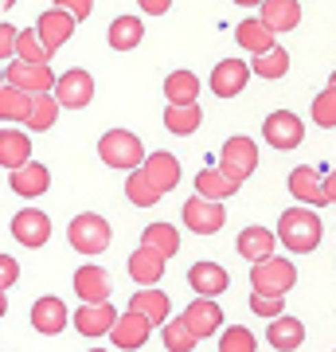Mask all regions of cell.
I'll list each match as a JSON object with an SVG mask.
<instances>
[{
  "label": "cell",
  "instance_id": "30",
  "mask_svg": "<svg viewBox=\"0 0 336 352\" xmlns=\"http://www.w3.org/2000/svg\"><path fill=\"white\" fill-rule=\"evenodd\" d=\"M235 192H238V184H235V180H227L223 168H199V176H196V196L223 204L227 196H235Z\"/></svg>",
  "mask_w": 336,
  "mask_h": 352
},
{
  "label": "cell",
  "instance_id": "28",
  "mask_svg": "<svg viewBox=\"0 0 336 352\" xmlns=\"http://www.w3.org/2000/svg\"><path fill=\"white\" fill-rule=\"evenodd\" d=\"M113 51H133L141 47V39H145V24H141V16H117L106 32Z\"/></svg>",
  "mask_w": 336,
  "mask_h": 352
},
{
  "label": "cell",
  "instance_id": "13",
  "mask_svg": "<svg viewBox=\"0 0 336 352\" xmlns=\"http://www.w3.org/2000/svg\"><path fill=\"white\" fill-rule=\"evenodd\" d=\"M289 192H293V200H298L301 208H321V204H328L324 180L313 164H301V168L289 173Z\"/></svg>",
  "mask_w": 336,
  "mask_h": 352
},
{
  "label": "cell",
  "instance_id": "38",
  "mask_svg": "<svg viewBox=\"0 0 336 352\" xmlns=\"http://www.w3.org/2000/svg\"><path fill=\"white\" fill-rule=\"evenodd\" d=\"M161 337H164V349H168V352H192V349L199 344V337L192 333V329H188L184 317H172V321L164 325Z\"/></svg>",
  "mask_w": 336,
  "mask_h": 352
},
{
  "label": "cell",
  "instance_id": "16",
  "mask_svg": "<svg viewBox=\"0 0 336 352\" xmlns=\"http://www.w3.org/2000/svg\"><path fill=\"white\" fill-rule=\"evenodd\" d=\"M164 263H168L164 254H157L153 247H145V243H141L137 251L129 254V263H125V266H129V278H133L141 289H153L164 278Z\"/></svg>",
  "mask_w": 336,
  "mask_h": 352
},
{
  "label": "cell",
  "instance_id": "5",
  "mask_svg": "<svg viewBox=\"0 0 336 352\" xmlns=\"http://www.w3.org/2000/svg\"><path fill=\"white\" fill-rule=\"evenodd\" d=\"M262 138H266L270 149L289 153L305 141V122L293 110H274V113H266V122H262Z\"/></svg>",
  "mask_w": 336,
  "mask_h": 352
},
{
  "label": "cell",
  "instance_id": "24",
  "mask_svg": "<svg viewBox=\"0 0 336 352\" xmlns=\"http://www.w3.org/2000/svg\"><path fill=\"white\" fill-rule=\"evenodd\" d=\"M274 36H278V32H270V28L262 24L258 16H250V20H243V24L235 28V43H238L243 51H250L254 59H258V55H266V51H274V47H278Z\"/></svg>",
  "mask_w": 336,
  "mask_h": 352
},
{
  "label": "cell",
  "instance_id": "6",
  "mask_svg": "<svg viewBox=\"0 0 336 352\" xmlns=\"http://www.w3.org/2000/svg\"><path fill=\"white\" fill-rule=\"evenodd\" d=\"M219 168H223L227 180H235L238 188H243V180H250L254 176V168H258V145L250 138H227L223 145V157H219Z\"/></svg>",
  "mask_w": 336,
  "mask_h": 352
},
{
  "label": "cell",
  "instance_id": "27",
  "mask_svg": "<svg viewBox=\"0 0 336 352\" xmlns=\"http://www.w3.org/2000/svg\"><path fill=\"white\" fill-rule=\"evenodd\" d=\"M164 98L168 106H199V78L196 71H172L164 78Z\"/></svg>",
  "mask_w": 336,
  "mask_h": 352
},
{
  "label": "cell",
  "instance_id": "31",
  "mask_svg": "<svg viewBox=\"0 0 336 352\" xmlns=\"http://www.w3.org/2000/svg\"><path fill=\"white\" fill-rule=\"evenodd\" d=\"M161 196H164V192L153 184V176L145 173V168H137V173L125 176V200L133 204V208H157Z\"/></svg>",
  "mask_w": 336,
  "mask_h": 352
},
{
  "label": "cell",
  "instance_id": "10",
  "mask_svg": "<svg viewBox=\"0 0 336 352\" xmlns=\"http://www.w3.org/2000/svg\"><path fill=\"white\" fill-rule=\"evenodd\" d=\"M55 98H59L63 110H82V106H90V98H94V78H90V71H78V67L63 71L59 87H55Z\"/></svg>",
  "mask_w": 336,
  "mask_h": 352
},
{
  "label": "cell",
  "instance_id": "40",
  "mask_svg": "<svg viewBox=\"0 0 336 352\" xmlns=\"http://www.w3.org/2000/svg\"><path fill=\"white\" fill-rule=\"evenodd\" d=\"M313 122L321 129H336V87H324L317 98H313Z\"/></svg>",
  "mask_w": 336,
  "mask_h": 352
},
{
  "label": "cell",
  "instance_id": "21",
  "mask_svg": "<svg viewBox=\"0 0 336 352\" xmlns=\"http://www.w3.org/2000/svg\"><path fill=\"white\" fill-rule=\"evenodd\" d=\"M188 282L196 289V298H219V294L231 289V278H227V270L219 263H196L188 270Z\"/></svg>",
  "mask_w": 336,
  "mask_h": 352
},
{
  "label": "cell",
  "instance_id": "39",
  "mask_svg": "<svg viewBox=\"0 0 336 352\" xmlns=\"http://www.w3.org/2000/svg\"><path fill=\"white\" fill-rule=\"evenodd\" d=\"M59 98L55 94H43V98H36V106H32V118H27V129H36V133H47L55 122H59Z\"/></svg>",
  "mask_w": 336,
  "mask_h": 352
},
{
  "label": "cell",
  "instance_id": "18",
  "mask_svg": "<svg viewBox=\"0 0 336 352\" xmlns=\"http://www.w3.org/2000/svg\"><path fill=\"white\" fill-rule=\"evenodd\" d=\"M122 317H117V309H113L110 302H102V305H82L75 314V329L82 333V337H106V333H113V325H117Z\"/></svg>",
  "mask_w": 336,
  "mask_h": 352
},
{
  "label": "cell",
  "instance_id": "3",
  "mask_svg": "<svg viewBox=\"0 0 336 352\" xmlns=\"http://www.w3.org/2000/svg\"><path fill=\"white\" fill-rule=\"evenodd\" d=\"M250 286H254V294H262V298H286L289 289L298 286V270H293V263L289 258H266V263L250 266Z\"/></svg>",
  "mask_w": 336,
  "mask_h": 352
},
{
  "label": "cell",
  "instance_id": "9",
  "mask_svg": "<svg viewBox=\"0 0 336 352\" xmlns=\"http://www.w3.org/2000/svg\"><path fill=\"white\" fill-rule=\"evenodd\" d=\"M180 215H184V227L188 231H196V235H215V231H223V223H227L223 204L203 200V196H192Z\"/></svg>",
  "mask_w": 336,
  "mask_h": 352
},
{
  "label": "cell",
  "instance_id": "7",
  "mask_svg": "<svg viewBox=\"0 0 336 352\" xmlns=\"http://www.w3.org/2000/svg\"><path fill=\"white\" fill-rule=\"evenodd\" d=\"M4 82L16 90H24V94H32V98H43V94H55V87H59V75L51 71V67H32V63H8L4 67Z\"/></svg>",
  "mask_w": 336,
  "mask_h": 352
},
{
  "label": "cell",
  "instance_id": "37",
  "mask_svg": "<svg viewBox=\"0 0 336 352\" xmlns=\"http://www.w3.org/2000/svg\"><path fill=\"white\" fill-rule=\"evenodd\" d=\"M16 59H20V63H32V67H51V55H47V47H43V39H39L36 28L20 32V43H16Z\"/></svg>",
  "mask_w": 336,
  "mask_h": 352
},
{
  "label": "cell",
  "instance_id": "44",
  "mask_svg": "<svg viewBox=\"0 0 336 352\" xmlns=\"http://www.w3.org/2000/svg\"><path fill=\"white\" fill-rule=\"evenodd\" d=\"M55 8H63V12H71L75 20H87V16L94 12V4H90V0H55Z\"/></svg>",
  "mask_w": 336,
  "mask_h": 352
},
{
  "label": "cell",
  "instance_id": "22",
  "mask_svg": "<svg viewBox=\"0 0 336 352\" xmlns=\"http://www.w3.org/2000/svg\"><path fill=\"white\" fill-rule=\"evenodd\" d=\"M0 164L8 173H20L24 164H32V141H27V133H20L12 126L0 129Z\"/></svg>",
  "mask_w": 336,
  "mask_h": 352
},
{
  "label": "cell",
  "instance_id": "41",
  "mask_svg": "<svg viewBox=\"0 0 336 352\" xmlns=\"http://www.w3.org/2000/svg\"><path fill=\"white\" fill-rule=\"evenodd\" d=\"M258 349V340H254V333L243 325H231L223 329V337H219V352H254Z\"/></svg>",
  "mask_w": 336,
  "mask_h": 352
},
{
  "label": "cell",
  "instance_id": "47",
  "mask_svg": "<svg viewBox=\"0 0 336 352\" xmlns=\"http://www.w3.org/2000/svg\"><path fill=\"white\" fill-rule=\"evenodd\" d=\"M324 192H328V204H336V168L324 176Z\"/></svg>",
  "mask_w": 336,
  "mask_h": 352
},
{
  "label": "cell",
  "instance_id": "42",
  "mask_svg": "<svg viewBox=\"0 0 336 352\" xmlns=\"http://www.w3.org/2000/svg\"><path fill=\"white\" fill-rule=\"evenodd\" d=\"M282 309H286V298H262V294H250V314L278 321V317H286Z\"/></svg>",
  "mask_w": 336,
  "mask_h": 352
},
{
  "label": "cell",
  "instance_id": "29",
  "mask_svg": "<svg viewBox=\"0 0 336 352\" xmlns=\"http://www.w3.org/2000/svg\"><path fill=\"white\" fill-rule=\"evenodd\" d=\"M266 340H270L278 352H298L301 344H305V325H301L298 317H278V321H270Z\"/></svg>",
  "mask_w": 336,
  "mask_h": 352
},
{
  "label": "cell",
  "instance_id": "36",
  "mask_svg": "<svg viewBox=\"0 0 336 352\" xmlns=\"http://www.w3.org/2000/svg\"><path fill=\"white\" fill-rule=\"evenodd\" d=\"M250 71H254L258 78H266V82H274V78H286V75H289V51H286V47L266 51V55H258V59L250 63Z\"/></svg>",
  "mask_w": 336,
  "mask_h": 352
},
{
  "label": "cell",
  "instance_id": "17",
  "mask_svg": "<svg viewBox=\"0 0 336 352\" xmlns=\"http://www.w3.org/2000/svg\"><path fill=\"white\" fill-rule=\"evenodd\" d=\"M110 274L102 270V266H78V274H75V294H78V302L82 305H102V302H110Z\"/></svg>",
  "mask_w": 336,
  "mask_h": 352
},
{
  "label": "cell",
  "instance_id": "45",
  "mask_svg": "<svg viewBox=\"0 0 336 352\" xmlns=\"http://www.w3.org/2000/svg\"><path fill=\"white\" fill-rule=\"evenodd\" d=\"M16 278H20V266H16L8 254H4V258H0V286L12 289V286H16Z\"/></svg>",
  "mask_w": 336,
  "mask_h": 352
},
{
  "label": "cell",
  "instance_id": "11",
  "mask_svg": "<svg viewBox=\"0 0 336 352\" xmlns=\"http://www.w3.org/2000/svg\"><path fill=\"white\" fill-rule=\"evenodd\" d=\"M274 247H278V231H270V227H262V223L243 227V231H238V239H235V251L243 254L250 266L274 258Z\"/></svg>",
  "mask_w": 336,
  "mask_h": 352
},
{
  "label": "cell",
  "instance_id": "20",
  "mask_svg": "<svg viewBox=\"0 0 336 352\" xmlns=\"http://www.w3.org/2000/svg\"><path fill=\"white\" fill-rule=\"evenodd\" d=\"M71 325V314H67V305L59 298H39L32 305V329L43 333V337H59L63 329Z\"/></svg>",
  "mask_w": 336,
  "mask_h": 352
},
{
  "label": "cell",
  "instance_id": "14",
  "mask_svg": "<svg viewBox=\"0 0 336 352\" xmlns=\"http://www.w3.org/2000/svg\"><path fill=\"white\" fill-rule=\"evenodd\" d=\"M180 317L188 321V329H192L199 340H208V337H215V333H223V309L215 305V298H196V302L188 305Z\"/></svg>",
  "mask_w": 336,
  "mask_h": 352
},
{
  "label": "cell",
  "instance_id": "34",
  "mask_svg": "<svg viewBox=\"0 0 336 352\" xmlns=\"http://www.w3.org/2000/svg\"><path fill=\"white\" fill-rule=\"evenodd\" d=\"M141 243L153 247L157 254H164V258H172V254L180 251V231H176L172 223H149L145 235H141Z\"/></svg>",
  "mask_w": 336,
  "mask_h": 352
},
{
  "label": "cell",
  "instance_id": "4",
  "mask_svg": "<svg viewBox=\"0 0 336 352\" xmlns=\"http://www.w3.org/2000/svg\"><path fill=\"white\" fill-rule=\"evenodd\" d=\"M67 243H71L75 251H82V254L110 251V223H106L102 215H94V212H82V215L71 219V227H67Z\"/></svg>",
  "mask_w": 336,
  "mask_h": 352
},
{
  "label": "cell",
  "instance_id": "46",
  "mask_svg": "<svg viewBox=\"0 0 336 352\" xmlns=\"http://www.w3.org/2000/svg\"><path fill=\"white\" fill-rule=\"evenodd\" d=\"M141 12H149V16H164V12H168V0H145V4H141Z\"/></svg>",
  "mask_w": 336,
  "mask_h": 352
},
{
  "label": "cell",
  "instance_id": "35",
  "mask_svg": "<svg viewBox=\"0 0 336 352\" xmlns=\"http://www.w3.org/2000/svg\"><path fill=\"white\" fill-rule=\"evenodd\" d=\"M199 122H203L199 106H168V110H164V129H168V133H180V138L196 133Z\"/></svg>",
  "mask_w": 336,
  "mask_h": 352
},
{
  "label": "cell",
  "instance_id": "2",
  "mask_svg": "<svg viewBox=\"0 0 336 352\" xmlns=\"http://www.w3.org/2000/svg\"><path fill=\"white\" fill-rule=\"evenodd\" d=\"M98 157L110 168H125V173H137L145 168V149H141V138L137 133H129V129H110V133H102L98 138Z\"/></svg>",
  "mask_w": 336,
  "mask_h": 352
},
{
  "label": "cell",
  "instance_id": "12",
  "mask_svg": "<svg viewBox=\"0 0 336 352\" xmlns=\"http://www.w3.org/2000/svg\"><path fill=\"white\" fill-rule=\"evenodd\" d=\"M250 63H243V59H219L212 71V90L219 94V98H235V94H243L250 82Z\"/></svg>",
  "mask_w": 336,
  "mask_h": 352
},
{
  "label": "cell",
  "instance_id": "33",
  "mask_svg": "<svg viewBox=\"0 0 336 352\" xmlns=\"http://www.w3.org/2000/svg\"><path fill=\"white\" fill-rule=\"evenodd\" d=\"M32 106H36L32 94H24V90H16V87L4 82V90H0V122H24V126H27Z\"/></svg>",
  "mask_w": 336,
  "mask_h": 352
},
{
  "label": "cell",
  "instance_id": "43",
  "mask_svg": "<svg viewBox=\"0 0 336 352\" xmlns=\"http://www.w3.org/2000/svg\"><path fill=\"white\" fill-rule=\"evenodd\" d=\"M16 43H20V36H16L12 24H0V59H8V63H16Z\"/></svg>",
  "mask_w": 336,
  "mask_h": 352
},
{
  "label": "cell",
  "instance_id": "19",
  "mask_svg": "<svg viewBox=\"0 0 336 352\" xmlns=\"http://www.w3.org/2000/svg\"><path fill=\"white\" fill-rule=\"evenodd\" d=\"M129 309H133V314H141L145 317V321H149V325H168V321H172V302H168V294H164V289H137V294H133V298H129Z\"/></svg>",
  "mask_w": 336,
  "mask_h": 352
},
{
  "label": "cell",
  "instance_id": "25",
  "mask_svg": "<svg viewBox=\"0 0 336 352\" xmlns=\"http://www.w3.org/2000/svg\"><path fill=\"white\" fill-rule=\"evenodd\" d=\"M258 20L270 32H293L301 24V4L298 0H262Z\"/></svg>",
  "mask_w": 336,
  "mask_h": 352
},
{
  "label": "cell",
  "instance_id": "32",
  "mask_svg": "<svg viewBox=\"0 0 336 352\" xmlns=\"http://www.w3.org/2000/svg\"><path fill=\"white\" fill-rule=\"evenodd\" d=\"M145 173L153 176V184H157L161 192H172L176 184H180V161H176L172 153H149Z\"/></svg>",
  "mask_w": 336,
  "mask_h": 352
},
{
  "label": "cell",
  "instance_id": "8",
  "mask_svg": "<svg viewBox=\"0 0 336 352\" xmlns=\"http://www.w3.org/2000/svg\"><path fill=\"white\" fill-rule=\"evenodd\" d=\"M8 231H12V239L20 243V247L39 251V247H47V239H51V219H47V212H39V208H24V212L12 215Z\"/></svg>",
  "mask_w": 336,
  "mask_h": 352
},
{
  "label": "cell",
  "instance_id": "23",
  "mask_svg": "<svg viewBox=\"0 0 336 352\" xmlns=\"http://www.w3.org/2000/svg\"><path fill=\"white\" fill-rule=\"evenodd\" d=\"M8 188L16 192V196H27V200H36V196H43V192L51 188V173H47V164H24L20 173H8Z\"/></svg>",
  "mask_w": 336,
  "mask_h": 352
},
{
  "label": "cell",
  "instance_id": "15",
  "mask_svg": "<svg viewBox=\"0 0 336 352\" xmlns=\"http://www.w3.org/2000/svg\"><path fill=\"white\" fill-rule=\"evenodd\" d=\"M36 32H39V39H43V47H47V55H55L67 39L75 36V16L63 12V8H47V12L39 16Z\"/></svg>",
  "mask_w": 336,
  "mask_h": 352
},
{
  "label": "cell",
  "instance_id": "26",
  "mask_svg": "<svg viewBox=\"0 0 336 352\" xmlns=\"http://www.w3.org/2000/svg\"><path fill=\"white\" fill-rule=\"evenodd\" d=\"M149 321H145V317L141 314H133V309H129V314H122V321H117V325H113V333H110V340L113 344H117V349H141V344H145V340H149Z\"/></svg>",
  "mask_w": 336,
  "mask_h": 352
},
{
  "label": "cell",
  "instance_id": "49",
  "mask_svg": "<svg viewBox=\"0 0 336 352\" xmlns=\"http://www.w3.org/2000/svg\"><path fill=\"white\" fill-rule=\"evenodd\" d=\"M90 352H106V349H90Z\"/></svg>",
  "mask_w": 336,
  "mask_h": 352
},
{
  "label": "cell",
  "instance_id": "1",
  "mask_svg": "<svg viewBox=\"0 0 336 352\" xmlns=\"http://www.w3.org/2000/svg\"><path fill=\"white\" fill-rule=\"evenodd\" d=\"M321 215H317V208H289V212L278 215V243L286 247V251L293 254H309L321 247Z\"/></svg>",
  "mask_w": 336,
  "mask_h": 352
},
{
  "label": "cell",
  "instance_id": "48",
  "mask_svg": "<svg viewBox=\"0 0 336 352\" xmlns=\"http://www.w3.org/2000/svg\"><path fill=\"white\" fill-rule=\"evenodd\" d=\"M328 87H336V71H333V78H328Z\"/></svg>",
  "mask_w": 336,
  "mask_h": 352
}]
</instances>
